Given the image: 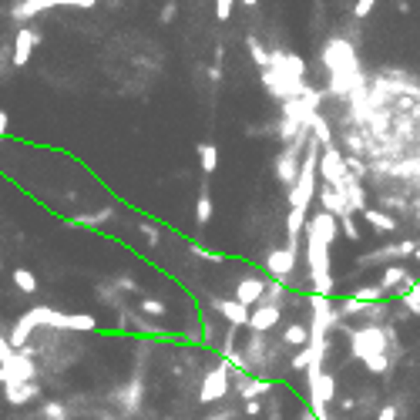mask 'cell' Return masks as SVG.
<instances>
[{
    "instance_id": "d4e9b609",
    "label": "cell",
    "mask_w": 420,
    "mask_h": 420,
    "mask_svg": "<svg viewBox=\"0 0 420 420\" xmlns=\"http://www.w3.org/2000/svg\"><path fill=\"white\" fill-rule=\"evenodd\" d=\"M400 306H403L410 316H417V319H420V283H414V286L400 296Z\"/></svg>"
},
{
    "instance_id": "7c38bea8",
    "label": "cell",
    "mask_w": 420,
    "mask_h": 420,
    "mask_svg": "<svg viewBox=\"0 0 420 420\" xmlns=\"http://www.w3.org/2000/svg\"><path fill=\"white\" fill-rule=\"evenodd\" d=\"M37 41H41V34H37L34 27H17L14 48H10V64H14V68H27V61H30V54L37 48Z\"/></svg>"
},
{
    "instance_id": "d6a6232c",
    "label": "cell",
    "mask_w": 420,
    "mask_h": 420,
    "mask_svg": "<svg viewBox=\"0 0 420 420\" xmlns=\"http://www.w3.org/2000/svg\"><path fill=\"white\" fill-rule=\"evenodd\" d=\"M380 206L383 209H390V212H407V199H400V195H380Z\"/></svg>"
},
{
    "instance_id": "3957f363",
    "label": "cell",
    "mask_w": 420,
    "mask_h": 420,
    "mask_svg": "<svg viewBox=\"0 0 420 420\" xmlns=\"http://www.w3.org/2000/svg\"><path fill=\"white\" fill-rule=\"evenodd\" d=\"M232 373L236 367L226 360V357H219L209 370H206V377H202V390H199V400L202 403H222L229 390H232Z\"/></svg>"
},
{
    "instance_id": "4316f807",
    "label": "cell",
    "mask_w": 420,
    "mask_h": 420,
    "mask_svg": "<svg viewBox=\"0 0 420 420\" xmlns=\"http://www.w3.org/2000/svg\"><path fill=\"white\" fill-rule=\"evenodd\" d=\"M188 249H192V252H195L202 263H212V266H222V263H226V256H219L215 249H206V246H199V242H192Z\"/></svg>"
},
{
    "instance_id": "e575fe53",
    "label": "cell",
    "mask_w": 420,
    "mask_h": 420,
    "mask_svg": "<svg viewBox=\"0 0 420 420\" xmlns=\"http://www.w3.org/2000/svg\"><path fill=\"white\" fill-rule=\"evenodd\" d=\"M175 14H179V3H175V0H168V3L161 7L158 21H161V24H172V21H175Z\"/></svg>"
},
{
    "instance_id": "5bb4252c",
    "label": "cell",
    "mask_w": 420,
    "mask_h": 420,
    "mask_svg": "<svg viewBox=\"0 0 420 420\" xmlns=\"http://www.w3.org/2000/svg\"><path fill=\"white\" fill-rule=\"evenodd\" d=\"M41 397H44V390H41L37 383H7V387H3V400L14 403V407L34 403V400H41Z\"/></svg>"
},
{
    "instance_id": "74e56055",
    "label": "cell",
    "mask_w": 420,
    "mask_h": 420,
    "mask_svg": "<svg viewBox=\"0 0 420 420\" xmlns=\"http://www.w3.org/2000/svg\"><path fill=\"white\" fill-rule=\"evenodd\" d=\"M114 286H118V292H138V283H134L132 276H118Z\"/></svg>"
},
{
    "instance_id": "9a60e30c",
    "label": "cell",
    "mask_w": 420,
    "mask_h": 420,
    "mask_svg": "<svg viewBox=\"0 0 420 420\" xmlns=\"http://www.w3.org/2000/svg\"><path fill=\"white\" fill-rule=\"evenodd\" d=\"M3 370L10 373V380H14V383H34V377H37V363L27 357L24 350H17V357H14Z\"/></svg>"
},
{
    "instance_id": "f1b7e54d",
    "label": "cell",
    "mask_w": 420,
    "mask_h": 420,
    "mask_svg": "<svg viewBox=\"0 0 420 420\" xmlns=\"http://www.w3.org/2000/svg\"><path fill=\"white\" fill-rule=\"evenodd\" d=\"M141 236L148 242V249H158V242H161V229H158L155 222H141Z\"/></svg>"
},
{
    "instance_id": "f6af8a7d",
    "label": "cell",
    "mask_w": 420,
    "mask_h": 420,
    "mask_svg": "<svg viewBox=\"0 0 420 420\" xmlns=\"http://www.w3.org/2000/svg\"><path fill=\"white\" fill-rule=\"evenodd\" d=\"M0 269H3V263H0Z\"/></svg>"
},
{
    "instance_id": "8d00e7d4",
    "label": "cell",
    "mask_w": 420,
    "mask_h": 420,
    "mask_svg": "<svg viewBox=\"0 0 420 420\" xmlns=\"http://www.w3.org/2000/svg\"><path fill=\"white\" fill-rule=\"evenodd\" d=\"M400 417V407L397 403H383L380 410H377V420H397Z\"/></svg>"
},
{
    "instance_id": "836d02e7",
    "label": "cell",
    "mask_w": 420,
    "mask_h": 420,
    "mask_svg": "<svg viewBox=\"0 0 420 420\" xmlns=\"http://www.w3.org/2000/svg\"><path fill=\"white\" fill-rule=\"evenodd\" d=\"M232 10H236V3H232V0H219V3H215V21H229V17H232Z\"/></svg>"
},
{
    "instance_id": "484cf974",
    "label": "cell",
    "mask_w": 420,
    "mask_h": 420,
    "mask_svg": "<svg viewBox=\"0 0 420 420\" xmlns=\"http://www.w3.org/2000/svg\"><path fill=\"white\" fill-rule=\"evenodd\" d=\"M289 296V289L283 286V283H276V279H269V286H266V296L263 303H269V306H283V299Z\"/></svg>"
},
{
    "instance_id": "30bf717a",
    "label": "cell",
    "mask_w": 420,
    "mask_h": 420,
    "mask_svg": "<svg viewBox=\"0 0 420 420\" xmlns=\"http://www.w3.org/2000/svg\"><path fill=\"white\" fill-rule=\"evenodd\" d=\"M232 390L239 394L242 403H252V400H259L272 390V380L269 377H249V373H232Z\"/></svg>"
},
{
    "instance_id": "e0dca14e",
    "label": "cell",
    "mask_w": 420,
    "mask_h": 420,
    "mask_svg": "<svg viewBox=\"0 0 420 420\" xmlns=\"http://www.w3.org/2000/svg\"><path fill=\"white\" fill-rule=\"evenodd\" d=\"M141 387H145V380H141V370H134V377L128 380V383H125V390H121V394H114L118 400H121V407H125L128 414H134V410L141 407V394H145Z\"/></svg>"
},
{
    "instance_id": "d590c367",
    "label": "cell",
    "mask_w": 420,
    "mask_h": 420,
    "mask_svg": "<svg viewBox=\"0 0 420 420\" xmlns=\"http://www.w3.org/2000/svg\"><path fill=\"white\" fill-rule=\"evenodd\" d=\"M373 7H377L373 0H360V3L353 7V17H357V21H367L370 14H373Z\"/></svg>"
},
{
    "instance_id": "cb8c5ba5",
    "label": "cell",
    "mask_w": 420,
    "mask_h": 420,
    "mask_svg": "<svg viewBox=\"0 0 420 420\" xmlns=\"http://www.w3.org/2000/svg\"><path fill=\"white\" fill-rule=\"evenodd\" d=\"M14 286L21 289L24 296H34L37 292V276L30 269H14Z\"/></svg>"
},
{
    "instance_id": "7402d4cb",
    "label": "cell",
    "mask_w": 420,
    "mask_h": 420,
    "mask_svg": "<svg viewBox=\"0 0 420 420\" xmlns=\"http://www.w3.org/2000/svg\"><path fill=\"white\" fill-rule=\"evenodd\" d=\"M199 161H202L206 179H209V175H215V168H219V148H215L212 141H202V145H199Z\"/></svg>"
},
{
    "instance_id": "ba28073f",
    "label": "cell",
    "mask_w": 420,
    "mask_h": 420,
    "mask_svg": "<svg viewBox=\"0 0 420 420\" xmlns=\"http://www.w3.org/2000/svg\"><path fill=\"white\" fill-rule=\"evenodd\" d=\"M209 310L215 316H222L229 326H236V330H242V326H249V319H252V310H246L242 303H236L232 296L229 299H222V296H209Z\"/></svg>"
},
{
    "instance_id": "ab89813d",
    "label": "cell",
    "mask_w": 420,
    "mask_h": 420,
    "mask_svg": "<svg viewBox=\"0 0 420 420\" xmlns=\"http://www.w3.org/2000/svg\"><path fill=\"white\" fill-rule=\"evenodd\" d=\"M337 407H340L343 414H353L357 410V400L353 397H337Z\"/></svg>"
},
{
    "instance_id": "b9f144b4",
    "label": "cell",
    "mask_w": 420,
    "mask_h": 420,
    "mask_svg": "<svg viewBox=\"0 0 420 420\" xmlns=\"http://www.w3.org/2000/svg\"><path fill=\"white\" fill-rule=\"evenodd\" d=\"M209 81H212V84H219V81H222V64H212V68H209Z\"/></svg>"
},
{
    "instance_id": "6da1fadb",
    "label": "cell",
    "mask_w": 420,
    "mask_h": 420,
    "mask_svg": "<svg viewBox=\"0 0 420 420\" xmlns=\"http://www.w3.org/2000/svg\"><path fill=\"white\" fill-rule=\"evenodd\" d=\"M337 232H340V222L330 215V212H316L310 215V226H306V236H303V246H306V283L313 289V296H333V269H330V249L337 242Z\"/></svg>"
},
{
    "instance_id": "f546056e",
    "label": "cell",
    "mask_w": 420,
    "mask_h": 420,
    "mask_svg": "<svg viewBox=\"0 0 420 420\" xmlns=\"http://www.w3.org/2000/svg\"><path fill=\"white\" fill-rule=\"evenodd\" d=\"M41 417L61 420V417H68V410H64V403H57V400H44V414H41Z\"/></svg>"
},
{
    "instance_id": "1f68e13d",
    "label": "cell",
    "mask_w": 420,
    "mask_h": 420,
    "mask_svg": "<svg viewBox=\"0 0 420 420\" xmlns=\"http://www.w3.org/2000/svg\"><path fill=\"white\" fill-rule=\"evenodd\" d=\"M14 357H17V350L10 346V340H7L3 333H0V367H7V363H10Z\"/></svg>"
},
{
    "instance_id": "277c9868",
    "label": "cell",
    "mask_w": 420,
    "mask_h": 420,
    "mask_svg": "<svg viewBox=\"0 0 420 420\" xmlns=\"http://www.w3.org/2000/svg\"><path fill=\"white\" fill-rule=\"evenodd\" d=\"M420 249L417 239H400V242H390V246H380V249H373V252H363L357 266L360 269H367V266H400L403 259H414Z\"/></svg>"
},
{
    "instance_id": "44dd1931",
    "label": "cell",
    "mask_w": 420,
    "mask_h": 420,
    "mask_svg": "<svg viewBox=\"0 0 420 420\" xmlns=\"http://www.w3.org/2000/svg\"><path fill=\"white\" fill-rule=\"evenodd\" d=\"M209 219H212V195H209V182H202L199 199H195V222L199 226H209Z\"/></svg>"
},
{
    "instance_id": "d6986e66",
    "label": "cell",
    "mask_w": 420,
    "mask_h": 420,
    "mask_svg": "<svg viewBox=\"0 0 420 420\" xmlns=\"http://www.w3.org/2000/svg\"><path fill=\"white\" fill-rule=\"evenodd\" d=\"M111 219H114V206H105V209L91 212V215H74V222L84 226V229H101V226L111 222Z\"/></svg>"
},
{
    "instance_id": "9c48e42d",
    "label": "cell",
    "mask_w": 420,
    "mask_h": 420,
    "mask_svg": "<svg viewBox=\"0 0 420 420\" xmlns=\"http://www.w3.org/2000/svg\"><path fill=\"white\" fill-rule=\"evenodd\" d=\"M414 283H420V276L410 269V266H403V263H400V266H387V269H383V276H380V286H383L387 296H394V292H397V296H403Z\"/></svg>"
},
{
    "instance_id": "ac0fdd59",
    "label": "cell",
    "mask_w": 420,
    "mask_h": 420,
    "mask_svg": "<svg viewBox=\"0 0 420 420\" xmlns=\"http://www.w3.org/2000/svg\"><path fill=\"white\" fill-rule=\"evenodd\" d=\"M279 340L286 343V350H296V353H299V350L310 346V326H306V323H289Z\"/></svg>"
},
{
    "instance_id": "7bdbcfd3",
    "label": "cell",
    "mask_w": 420,
    "mask_h": 420,
    "mask_svg": "<svg viewBox=\"0 0 420 420\" xmlns=\"http://www.w3.org/2000/svg\"><path fill=\"white\" fill-rule=\"evenodd\" d=\"M7 125H10V114H7V111H3V108H0V134L7 132Z\"/></svg>"
},
{
    "instance_id": "83f0119b",
    "label": "cell",
    "mask_w": 420,
    "mask_h": 420,
    "mask_svg": "<svg viewBox=\"0 0 420 420\" xmlns=\"http://www.w3.org/2000/svg\"><path fill=\"white\" fill-rule=\"evenodd\" d=\"M138 313H141V316H155V319H161V316L168 313V306H165L161 299H141Z\"/></svg>"
},
{
    "instance_id": "5b68a950",
    "label": "cell",
    "mask_w": 420,
    "mask_h": 420,
    "mask_svg": "<svg viewBox=\"0 0 420 420\" xmlns=\"http://www.w3.org/2000/svg\"><path fill=\"white\" fill-rule=\"evenodd\" d=\"M263 266H266V276H269V279L289 286L292 276H296V266H299V252H292V249H286V246H276V249L266 252Z\"/></svg>"
},
{
    "instance_id": "60d3db41",
    "label": "cell",
    "mask_w": 420,
    "mask_h": 420,
    "mask_svg": "<svg viewBox=\"0 0 420 420\" xmlns=\"http://www.w3.org/2000/svg\"><path fill=\"white\" fill-rule=\"evenodd\" d=\"M242 410H246L249 417H259V414H263V403H259V400H252V403H242Z\"/></svg>"
},
{
    "instance_id": "4fadbf2b",
    "label": "cell",
    "mask_w": 420,
    "mask_h": 420,
    "mask_svg": "<svg viewBox=\"0 0 420 420\" xmlns=\"http://www.w3.org/2000/svg\"><path fill=\"white\" fill-rule=\"evenodd\" d=\"M283 319V306H269V303H259L252 310V319H249V333H269L276 330Z\"/></svg>"
},
{
    "instance_id": "ee69618b",
    "label": "cell",
    "mask_w": 420,
    "mask_h": 420,
    "mask_svg": "<svg viewBox=\"0 0 420 420\" xmlns=\"http://www.w3.org/2000/svg\"><path fill=\"white\" fill-rule=\"evenodd\" d=\"M61 420H71V417H61Z\"/></svg>"
},
{
    "instance_id": "603a6c76",
    "label": "cell",
    "mask_w": 420,
    "mask_h": 420,
    "mask_svg": "<svg viewBox=\"0 0 420 420\" xmlns=\"http://www.w3.org/2000/svg\"><path fill=\"white\" fill-rule=\"evenodd\" d=\"M353 299H360V303H387V292H383V286L380 283H373V286H357L353 292H350Z\"/></svg>"
},
{
    "instance_id": "ffe728a7",
    "label": "cell",
    "mask_w": 420,
    "mask_h": 420,
    "mask_svg": "<svg viewBox=\"0 0 420 420\" xmlns=\"http://www.w3.org/2000/svg\"><path fill=\"white\" fill-rule=\"evenodd\" d=\"M246 48H249V54H252V61H256L259 74H263V71H269V61H272V51H266V48H263V41L249 34V37H246Z\"/></svg>"
},
{
    "instance_id": "7a4b0ae2",
    "label": "cell",
    "mask_w": 420,
    "mask_h": 420,
    "mask_svg": "<svg viewBox=\"0 0 420 420\" xmlns=\"http://www.w3.org/2000/svg\"><path fill=\"white\" fill-rule=\"evenodd\" d=\"M323 64L330 71V94L337 98H353L360 91H367V74L360 71L357 48L346 37H330L323 44Z\"/></svg>"
},
{
    "instance_id": "8fae6325",
    "label": "cell",
    "mask_w": 420,
    "mask_h": 420,
    "mask_svg": "<svg viewBox=\"0 0 420 420\" xmlns=\"http://www.w3.org/2000/svg\"><path fill=\"white\" fill-rule=\"evenodd\" d=\"M54 7H61V0H17L10 3V21L17 27H27L37 14H48Z\"/></svg>"
},
{
    "instance_id": "2e32d148",
    "label": "cell",
    "mask_w": 420,
    "mask_h": 420,
    "mask_svg": "<svg viewBox=\"0 0 420 420\" xmlns=\"http://www.w3.org/2000/svg\"><path fill=\"white\" fill-rule=\"evenodd\" d=\"M363 219H367V226H373V232L377 236H394L397 229V219L390 215V212H383V209H377V206H370L367 212H363Z\"/></svg>"
},
{
    "instance_id": "8992f818",
    "label": "cell",
    "mask_w": 420,
    "mask_h": 420,
    "mask_svg": "<svg viewBox=\"0 0 420 420\" xmlns=\"http://www.w3.org/2000/svg\"><path fill=\"white\" fill-rule=\"evenodd\" d=\"M319 179H323V185H330V188H337V192H343V185L350 182L346 155H343L337 145L323 148V155H319Z\"/></svg>"
},
{
    "instance_id": "4dcf8cb0",
    "label": "cell",
    "mask_w": 420,
    "mask_h": 420,
    "mask_svg": "<svg viewBox=\"0 0 420 420\" xmlns=\"http://www.w3.org/2000/svg\"><path fill=\"white\" fill-rule=\"evenodd\" d=\"M340 232H343L346 239H350V242H360V229L353 226V215H346V219H340Z\"/></svg>"
},
{
    "instance_id": "52a82bcc",
    "label": "cell",
    "mask_w": 420,
    "mask_h": 420,
    "mask_svg": "<svg viewBox=\"0 0 420 420\" xmlns=\"http://www.w3.org/2000/svg\"><path fill=\"white\" fill-rule=\"evenodd\" d=\"M266 286H269V276H242L236 283V292H232V299L236 303H242L246 310H256L259 303H263V296H266Z\"/></svg>"
},
{
    "instance_id": "f35d334b",
    "label": "cell",
    "mask_w": 420,
    "mask_h": 420,
    "mask_svg": "<svg viewBox=\"0 0 420 420\" xmlns=\"http://www.w3.org/2000/svg\"><path fill=\"white\" fill-rule=\"evenodd\" d=\"M61 7H74V10H94V0H61Z\"/></svg>"
}]
</instances>
